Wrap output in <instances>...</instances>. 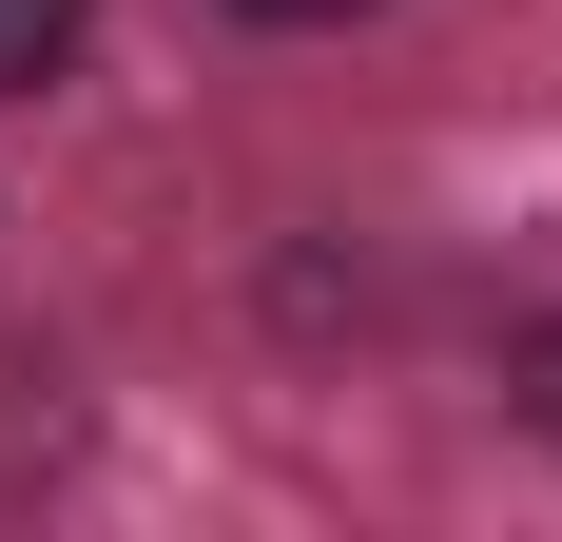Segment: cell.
Segmentation results:
<instances>
[{
	"label": "cell",
	"mask_w": 562,
	"mask_h": 542,
	"mask_svg": "<svg viewBox=\"0 0 562 542\" xmlns=\"http://www.w3.org/2000/svg\"><path fill=\"white\" fill-rule=\"evenodd\" d=\"M78 39H98V0H0V98H58Z\"/></svg>",
	"instance_id": "cell-1"
},
{
	"label": "cell",
	"mask_w": 562,
	"mask_h": 542,
	"mask_svg": "<svg viewBox=\"0 0 562 542\" xmlns=\"http://www.w3.org/2000/svg\"><path fill=\"white\" fill-rule=\"evenodd\" d=\"M505 407L562 445V310H524V329H505Z\"/></svg>",
	"instance_id": "cell-2"
},
{
	"label": "cell",
	"mask_w": 562,
	"mask_h": 542,
	"mask_svg": "<svg viewBox=\"0 0 562 542\" xmlns=\"http://www.w3.org/2000/svg\"><path fill=\"white\" fill-rule=\"evenodd\" d=\"M233 20H272V39H330V20H369V0H233Z\"/></svg>",
	"instance_id": "cell-3"
}]
</instances>
